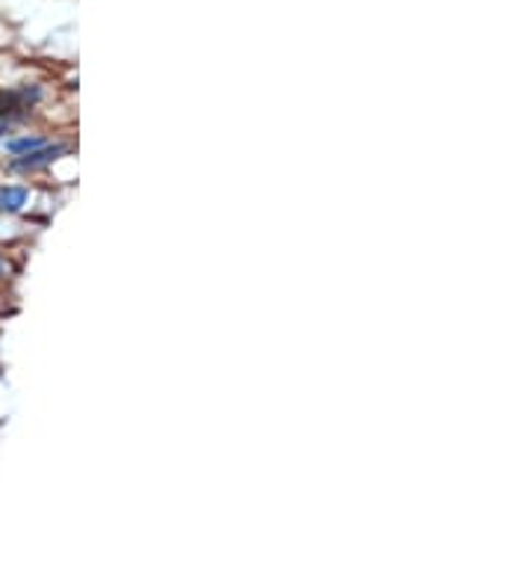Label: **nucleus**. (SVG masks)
Instances as JSON below:
<instances>
[{"instance_id":"3","label":"nucleus","mask_w":532,"mask_h":586,"mask_svg":"<svg viewBox=\"0 0 532 586\" xmlns=\"http://www.w3.org/2000/svg\"><path fill=\"white\" fill-rule=\"evenodd\" d=\"M39 146H45L39 137H21V139H10V143H7V151L21 157V155H30L33 148H39Z\"/></svg>"},{"instance_id":"1","label":"nucleus","mask_w":532,"mask_h":586,"mask_svg":"<svg viewBox=\"0 0 532 586\" xmlns=\"http://www.w3.org/2000/svg\"><path fill=\"white\" fill-rule=\"evenodd\" d=\"M59 155H66V146H39L33 148L30 155H21L12 167L15 169H39L45 164H54Z\"/></svg>"},{"instance_id":"4","label":"nucleus","mask_w":532,"mask_h":586,"mask_svg":"<svg viewBox=\"0 0 532 586\" xmlns=\"http://www.w3.org/2000/svg\"><path fill=\"white\" fill-rule=\"evenodd\" d=\"M7 273V261H3V258H0V275Z\"/></svg>"},{"instance_id":"2","label":"nucleus","mask_w":532,"mask_h":586,"mask_svg":"<svg viewBox=\"0 0 532 586\" xmlns=\"http://www.w3.org/2000/svg\"><path fill=\"white\" fill-rule=\"evenodd\" d=\"M24 205H27L24 187H0V214H15Z\"/></svg>"}]
</instances>
